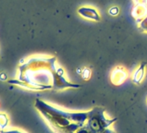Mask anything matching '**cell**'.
Wrapping results in <instances>:
<instances>
[{"label": "cell", "instance_id": "obj_1", "mask_svg": "<svg viewBox=\"0 0 147 133\" xmlns=\"http://www.w3.org/2000/svg\"><path fill=\"white\" fill-rule=\"evenodd\" d=\"M35 107L55 133H76L88 118V112H67L39 99H36Z\"/></svg>", "mask_w": 147, "mask_h": 133}, {"label": "cell", "instance_id": "obj_2", "mask_svg": "<svg viewBox=\"0 0 147 133\" xmlns=\"http://www.w3.org/2000/svg\"><path fill=\"white\" fill-rule=\"evenodd\" d=\"M105 112L106 109L103 107H94L92 110L88 112V118L85 125L95 133L104 132L117 121V118H107Z\"/></svg>", "mask_w": 147, "mask_h": 133}, {"label": "cell", "instance_id": "obj_3", "mask_svg": "<svg viewBox=\"0 0 147 133\" xmlns=\"http://www.w3.org/2000/svg\"><path fill=\"white\" fill-rule=\"evenodd\" d=\"M126 78H127L126 71L124 69L120 68V66H117L116 69H113L112 73L111 81L114 86H119L125 81Z\"/></svg>", "mask_w": 147, "mask_h": 133}, {"label": "cell", "instance_id": "obj_4", "mask_svg": "<svg viewBox=\"0 0 147 133\" xmlns=\"http://www.w3.org/2000/svg\"><path fill=\"white\" fill-rule=\"evenodd\" d=\"M145 66H146V62H142L141 65L137 69V70L134 72L133 76H132L133 83L138 85L142 82V81L145 75Z\"/></svg>", "mask_w": 147, "mask_h": 133}, {"label": "cell", "instance_id": "obj_5", "mask_svg": "<svg viewBox=\"0 0 147 133\" xmlns=\"http://www.w3.org/2000/svg\"><path fill=\"white\" fill-rule=\"evenodd\" d=\"M9 124V118L5 113H0V130H5Z\"/></svg>", "mask_w": 147, "mask_h": 133}, {"label": "cell", "instance_id": "obj_6", "mask_svg": "<svg viewBox=\"0 0 147 133\" xmlns=\"http://www.w3.org/2000/svg\"><path fill=\"white\" fill-rule=\"evenodd\" d=\"M76 133H95V132H94V131L91 130L89 128H88V127L85 125V124H84V125L82 126L80 129H78L77 131H76Z\"/></svg>", "mask_w": 147, "mask_h": 133}, {"label": "cell", "instance_id": "obj_7", "mask_svg": "<svg viewBox=\"0 0 147 133\" xmlns=\"http://www.w3.org/2000/svg\"><path fill=\"white\" fill-rule=\"evenodd\" d=\"M82 75V78L84 80H87L88 81L91 77V71L88 69H83Z\"/></svg>", "mask_w": 147, "mask_h": 133}, {"label": "cell", "instance_id": "obj_8", "mask_svg": "<svg viewBox=\"0 0 147 133\" xmlns=\"http://www.w3.org/2000/svg\"><path fill=\"white\" fill-rule=\"evenodd\" d=\"M1 133H25L24 131L18 129H12V130H0Z\"/></svg>", "mask_w": 147, "mask_h": 133}, {"label": "cell", "instance_id": "obj_9", "mask_svg": "<svg viewBox=\"0 0 147 133\" xmlns=\"http://www.w3.org/2000/svg\"><path fill=\"white\" fill-rule=\"evenodd\" d=\"M139 29L143 31H147V17H145L139 24Z\"/></svg>", "mask_w": 147, "mask_h": 133}, {"label": "cell", "instance_id": "obj_10", "mask_svg": "<svg viewBox=\"0 0 147 133\" xmlns=\"http://www.w3.org/2000/svg\"><path fill=\"white\" fill-rule=\"evenodd\" d=\"M118 13H119V9H118L117 7H113V8H111V9L109 10V14H110V15L115 16V15H117Z\"/></svg>", "mask_w": 147, "mask_h": 133}, {"label": "cell", "instance_id": "obj_11", "mask_svg": "<svg viewBox=\"0 0 147 133\" xmlns=\"http://www.w3.org/2000/svg\"><path fill=\"white\" fill-rule=\"evenodd\" d=\"M102 133H116L113 129H110V128H108V129H107L104 132H102Z\"/></svg>", "mask_w": 147, "mask_h": 133}]
</instances>
